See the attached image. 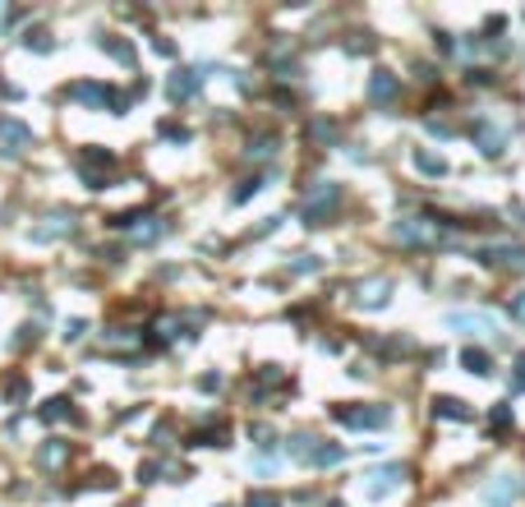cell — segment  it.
Masks as SVG:
<instances>
[{
	"label": "cell",
	"mask_w": 525,
	"mask_h": 507,
	"mask_svg": "<svg viewBox=\"0 0 525 507\" xmlns=\"http://www.w3.org/2000/svg\"><path fill=\"white\" fill-rule=\"evenodd\" d=\"M516 387H525V355L516 360Z\"/></svg>",
	"instance_id": "cell-25"
},
{
	"label": "cell",
	"mask_w": 525,
	"mask_h": 507,
	"mask_svg": "<svg viewBox=\"0 0 525 507\" xmlns=\"http://www.w3.org/2000/svg\"><path fill=\"white\" fill-rule=\"evenodd\" d=\"M249 507H281V503H276L272 494H253V498H249Z\"/></svg>",
	"instance_id": "cell-21"
},
{
	"label": "cell",
	"mask_w": 525,
	"mask_h": 507,
	"mask_svg": "<svg viewBox=\"0 0 525 507\" xmlns=\"http://www.w3.org/2000/svg\"><path fill=\"white\" fill-rule=\"evenodd\" d=\"M447 328H461V332H498V328H493V319H484V314H447Z\"/></svg>",
	"instance_id": "cell-7"
},
{
	"label": "cell",
	"mask_w": 525,
	"mask_h": 507,
	"mask_svg": "<svg viewBox=\"0 0 525 507\" xmlns=\"http://www.w3.org/2000/svg\"><path fill=\"white\" fill-rule=\"evenodd\" d=\"M337 203H341V189L332 185V180H323V185H314V194L304 199V217L309 221H323V217H332Z\"/></svg>",
	"instance_id": "cell-2"
},
{
	"label": "cell",
	"mask_w": 525,
	"mask_h": 507,
	"mask_svg": "<svg viewBox=\"0 0 525 507\" xmlns=\"http://www.w3.org/2000/svg\"><path fill=\"white\" fill-rule=\"evenodd\" d=\"M0 19H5V5H0Z\"/></svg>",
	"instance_id": "cell-26"
},
{
	"label": "cell",
	"mask_w": 525,
	"mask_h": 507,
	"mask_svg": "<svg viewBox=\"0 0 525 507\" xmlns=\"http://www.w3.org/2000/svg\"><path fill=\"white\" fill-rule=\"evenodd\" d=\"M0 134H5V139H10V144H28V139H33V134L23 130L19 120H0Z\"/></svg>",
	"instance_id": "cell-17"
},
{
	"label": "cell",
	"mask_w": 525,
	"mask_h": 507,
	"mask_svg": "<svg viewBox=\"0 0 525 507\" xmlns=\"http://www.w3.org/2000/svg\"><path fill=\"white\" fill-rule=\"evenodd\" d=\"M332 419H337V424H346V429H378V424H387V406H369V410H360V406H337V410H332Z\"/></svg>",
	"instance_id": "cell-1"
},
{
	"label": "cell",
	"mask_w": 525,
	"mask_h": 507,
	"mask_svg": "<svg viewBox=\"0 0 525 507\" xmlns=\"http://www.w3.org/2000/svg\"><path fill=\"white\" fill-rule=\"evenodd\" d=\"M314 452H318V438H309V433L290 438V457H295V461H314Z\"/></svg>",
	"instance_id": "cell-12"
},
{
	"label": "cell",
	"mask_w": 525,
	"mask_h": 507,
	"mask_svg": "<svg viewBox=\"0 0 525 507\" xmlns=\"http://www.w3.org/2000/svg\"><path fill=\"white\" fill-rule=\"evenodd\" d=\"M475 139H479V153H489V157H498V153H503V144H507V134L503 130H489V125H479Z\"/></svg>",
	"instance_id": "cell-9"
},
{
	"label": "cell",
	"mask_w": 525,
	"mask_h": 507,
	"mask_svg": "<svg viewBox=\"0 0 525 507\" xmlns=\"http://www.w3.org/2000/svg\"><path fill=\"white\" fill-rule=\"evenodd\" d=\"M479 263H489V268H525V249H516V244H489V249H479Z\"/></svg>",
	"instance_id": "cell-3"
},
{
	"label": "cell",
	"mask_w": 525,
	"mask_h": 507,
	"mask_svg": "<svg viewBox=\"0 0 525 507\" xmlns=\"http://www.w3.org/2000/svg\"><path fill=\"white\" fill-rule=\"evenodd\" d=\"M102 46H106V51L115 55V60H125V65H130V60H134V51H130V46H125V42H102Z\"/></svg>",
	"instance_id": "cell-19"
},
{
	"label": "cell",
	"mask_w": 525,
	"mask_h": 507,
	"mask_svg": "<svg viewBox=\"0 0 525 507\" xmlns=\"http://www.w3.org/2000/svg\"><path fill=\"white\" fill-rule=\"evenodd\" d=\"M194 88H198V74H194V69H180V74L171 78V97H175V102H180V97H189Z\"/></svg>",
	"instance_id": "cell-10"
},
{
	"label": "cell",
	"mask_w": 525,
	"mask_h": 507,
	"mask_svg": "<svg viewBox=\"0 0 525 507\" xmlns=\"http://www.w3.org/2000/svg\"><path fill=\"white\" fill-rule=\"evenodd\" d=\"M489 424H493V429H512V410H507V406H498Z\"/></svg>",
	"instance_id": "cell-20"
},
{
	"label": "cell",
	"mask_w": 525,
	"mask_h": 507,
	"mask_svg": "<svg viewBox=\"0 0 525 507\" xmlns=\"http://www.w3.org/2000/svg\"><path fill=\"white\" fill-rule=\"evenodd\" d=\"M60 415H65V401H51V406L42 410V419H60Z\"/></svg>",
	"instance_id": "cell-22"
},
{
	"label": "cell",
	"mask_w": 525,
	"mask_h": 507,
	"mask_svg": "<svg viewBox=\"0 0 525 507\" xmlns=\"http://www.w3.org/2000/svg\"><path fill=\"white\" fill-rule=\"evenodd\" d=\"M401 475H405V466H387V471H373V475H369V494H373V498H383L387 489L401 485Z\"/></svg>",
	"instance_id": "cell-5"
},
{
	"label": "cell",
	"mask_w": 525,
	"mask_h": 507,
	"mask_svg": "<svg viewBox=\"0 0 525 507\" xmlns=\"http://www.w3.org/2000/svg\"><path fill=\"white\" fill-rule=\"evenodd\" d=\"M461 364H465L470 374H489V355L475 351V346H470V351H461Z\"/></svg>",
	"instance_id": "cell-14"
},
{
	"label": "cell",
	"mask_w": 525,
	"mask_h": 507,
	"mask_svg": "<svg viewBox=\"0 0 525 507\" xmlns=\"http://www.w3.org/2000/svg\"><path fill=\"white\" fill-rule=\"evenodd\" d=\"M512 314H516V319H521V323H525V291H521V296H516V300H512Z\"/></svg>",
	"instance_id": "cell-24"
},
{
	"label": "cell",
	"mask_w": 525,
	"mask_h": 507,
	"mask_svg": "<svg viewBox=\"0 0 525 507\" xmlns=\"http://www.w3.org/2000/svg\"><path fill=\"white\" fill-rule=\"evenodd\" d=\"M69 97H74V102H102V106H106L111 92H106V88H92V83H74V88H69Z\"/></svg>",
	"instance_id": "cell-13"
},
{
	"label": "cell",
	"mask_w": 525,
	"mask_h": 507,
	"mask_svg": "<svg viewBox=\"0 0 525 507\" xmlns=\"http://www.w3.org/2000/svg\"><path fill=\"white\" fill-rule=\"evenodd\" d=\"M433 406H438V415H442V419H465V415H470L465 401H456V397H438Z\"/></svg>",
	"instance_id": "cell-11"
},
{
	"label": "cell",
	"mask_w": 525,
	"mask_h": 507,
	"mask_svg": "<svg viewBox=\"0 0 525 507\" xmlns=\"http://www.w3.org/2000/svg\"><path fill=\"white\" fill-rule=\"evenodd\" d=\"M415 166L424 171V176H442V171H447V162H442V157H433V153H415Z\"/></svg>",
	"instance_id": "cell-15"
},
{
	"label": "cell",
	"mask_w": 525,
	"mask_h": 507,
	"mask_svg": "<svg viewBox=\"0 0 525 507\" xmlns=\"http://www.w3.org/2000/svg\"><path fill=\"white\" fill-rule=\"evenodd\" d=\"M272 148H276V144H267V139H258V144L249 148V157H267V153H272Z\"/></svg>",
	"instance_id": "cell-23"
},
{
	"label": "cell",
	"mask_w": 525,
	"mask_h": 507,
	"mask_svg": "<svg viewBox=\"0 0 525 507\" xmlns=\"http://www.w3.org/2000/svg\"><path fill=\"white\" fill-rule=\"evenodd\" d=\"M396 92H401V88H396V78L387 74V69H383V74H373V83H369V102L387 106V102H396Z\"/></svg>",
	"instance_id": "cell-6"
},
{
	"label": "cell",
	"mask_w": 525,
	"mask_h": 507,
	"mask_svg": "<svg viewBox=\"0 0 525 507\" xmlns=\"http://www.w3.org/2000/svg\"><path fill=\"white\" fill-rule=\"evenodd\" d=\"M512 498H516V480L512 475H498V480L484 489V507H512Z\"/></svg>",
	"instance_id": "cell-4"
},
{
	"label": "cell",
	"mask_w": 525,
	"mask_h": 507,
	"mask_svg": "<svg viewBox=\"0 0 525 507\" xmlns=\"http://www.w3.org/2000/svg\"><path fill=\"white\" fill-rule=\"evenodd\" d=\"M387 291H392V282H378V277H373V282H364V286H360V305L364 309L387 305Z\"/></svg>",
	"instance_id": "cell-8"
},
{
	"label": "cell",
	"mask_w": 525,
	"mask_h": 507,
	"mask_svg": "<svg viewBox=\"0 0 525 507\" xmlns=\"http://www.w3.org/2000/svg\"><path fill=\"white\" fill-rule=\"evenodd\" d=\"M341 457H346V447H341V443H328V447H318L314 452V466H337Z\"/></svg>",
	"instance_id": "cell-16"
},
{
	"label": "cell",
	"mask_w": 525,
	"mask_h": 507,
	"mask_svg": "<svg viewBox=\"0 0 525 507\" xmlns=\"http://www.w3.org/2000/svg\"><path fill=\"white\" fill-rule=\"evenodd\" d=\"M65 461V443H51V447H42V466H60Z\"/></svg>",
	"instance_id": "cell-18"
}]
</instances>
